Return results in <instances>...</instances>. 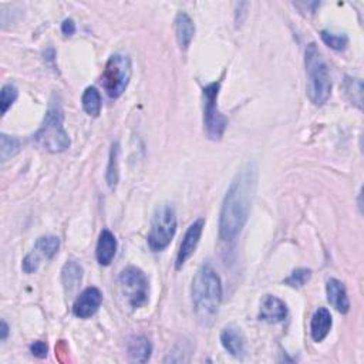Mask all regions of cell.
I'll use <instances>...</instances> for the list:
<instances>
[{
	"label": "cell",
	"mask_w": 364,
	"mask_h": 364,
	"mask_svg": "<svg viewBox=\"0 0 364 364\" xmlns=\"http://www.w3.org/2000/svg\"><path fill=\"white\" fill-rule=\"evenodd\" d=\"M329 303L340 313L346 314L350 310V301L345 285L337 279H330L326 285Z\"/></svg>",
	"instance_id": "9a60e30c"
},
{
	"label": "cell",
	"mask_w": 364,
	"mask_h": 364,
	"mask_svg": "<svg viewBox=\"0 0 364 364\" xmlns=\"http://www.w3.org/2000/svg\"><path fill=\"white\" fill-rule=\"evenodd\" d=\"M8 336H9V326L5 320H2V323H0V340L5 341Z\"/></svg>",
	"instance_id": "83f0119b"
},
{
	"label": "cell",
	"mask_w": 364,
	"mask_h": 364,
	"mask_svg": "<svg viewBox=\"0 0 364 364\" xmlns=\"http://www.w3.org/2000/svg\"><path fill=\"white\" fill-rule=\"evenodd\" d=\"M221 343L224 349L233 357L241 358L246 353V341L245 336L239 328L229 325L225 326L221 332Z\"/></svg>",
	"instance_id": "4fadbf2b"
},
{
	"label": "cell",
	"mask_w": 364,
	"mask_h": 364,
	"mask_svg": "<svg viewBox=\"0 0 364 364\" xmlns=\"http://www.w3.org/2000/svg\"><path fill=\"white\" fill-rule=\"evenodd\" d=\"M131 60L124 53L113 54L105 64L103 74L104 90L111 98H118L131 78Z\"/></svg>",
	"instance_id": "8992f818"
},
{
	"label": "cell",
	"mask_w": 364,
	"mask_h": 364,
	"mask_svg": "<svg viewBox=\"0 0 364 364\" xmlns=\"http://www.w3.org/2000/svg\"><path fill=\"white\" fill-rule=\"evenodd\" d=\"M308 73V96L314 105H323L332 94V77L328 63L314 43L306 47L305 53Z\"/></svg>",
	"instance_id": "3957f363"
},
{
	"label": "cell",
	"mask_w": 364,
	"mask_h": 364,
	"mask_svg": "<svg viewBox=\"0 0 364 364\" xmlns=\"http://www.w3.org/2000/svg\"><path fill=\"white\" fill-rule=\"evenodd\" d=\"M312 277V270L306 269V268H299L296 270H293L290 273V276L285 281L286 285H289L290 288L299 289V288H303Z\"/></svg>",
	"instance_id": "d4e9b609"
},
{
	"label": "cell",
	"mask_w": 364,
	"mask_h": 364,
	"mask_svg": "<svg viewBox=\"0 0 364 364\" xmlns=\"http://www.w3.org/2000/svg\"><path fill=\"white\" fill-rule=\"evenodd\" d=\"M103 302V295L97 288L84 289L73 305V313L76 317L89 319L97 313Z\"/></svg>",
	"instance_id": "8fae6325"
},
{
	"label": "cell",
	"mask_w": 364,
	"mask_h": 364,
	"mask_svg": "<svg viewBox=\"0 0 364 364\" xmlns=\"http://www.w3.org/2000/svg\"><path fill=\"white\" fill-rule=\"evenodd\" d=\"M118 154H120V145L118 142H114L111 145L110 151V160L109 167H107V182H109L110 188H116L118 182Z\"/></svg>",
	"instance_id": "44dd1931"
},
{
	"label": "cell",
	"mask_w": 364,
	"mask_h": 364,
	"mask_svg": "<svg viewBox=\"0 0 364 364\" xmlns=\"http://www.w3.org/2000/svg\"><path fill=\"white\" fill-rule=\"evenodd\" d=\"M192 305L200 323L212 325L222 302L221 277L209 264L202 265L192 281Z\"/></svg>",
	"instance_id": "7a4b0ae2"
},
{
	"label": "cell",
	"mask_w": 364,
	"mask_h": 364,
	"mask_svg": "<svg viewBox=\"0 0 364 364\" xmlns=\"http://www.w3.org/2000/svg\"><path fill=\"white\" fill-rule=\"evenodd\" d=\"M117 252V239L114 237V233L110 232L109 229H104L100 233V238L97 242V249H96V256L97 261L101 266H109Z\"/></svg>",
	"instance_id": "5bb4252c"
},
{
	"label": "cell",
	"mask_w": 364,
	"mask_h": 364,
	"mask_svg": "<svg viewBox=\"0 0 364 364\" xmlns=\"http://www.w3.org/2000/svg\"><path fill=\"white\" fill-rule=\"evenodd\" d=\"M60 249V239L57 237H53V235H49V237H41L37 239L33 252H30L26 258L23 259V264H21V268L26 273H34L39 266L41 259H53L57 255Z\"/></svg>",
	"instance_id": "9c48e42d"
},
{
	"label": "cell",
	"mask_w": 364,
	"mask_h": 364,
	"mask_svg": "<svg viewBox=\"0 0 364 364\" xmlns=\"http://www.w3.org/2000/svg\"><path fill=\"white\" fill-rule=\"evenodd\" d=\"M64 114L58 101L52 100L39 131L34 134V141L52 154L64 153L70 147V137L64 130Z\"/></svg>",
	"instance_id": "277c9868"
},
{
	"label": "cell",
	"mask_w": 364,
	"mask_h": 364,
	"mask_svg": "<svg viewBox=\"0 0 364 364\" xmlns=\"http://www.w3.org/2000/svg\"><path fill=\"white\" fill-rule=\"evenodd\" d=\"M61 32L66 36H73L76 33V25L72 19H66L61 25Z\"/></svg>",
	"instance_id": "4316f807"
},
{
	"label": "cell",
	"mask_w": 364,
	"mask_h": 364,
	"mask_svg": "<svg viewBox=\"0 0 364 364\" xmlns=\"http://www.w3.org/2000/svg\"><path fill=\"white\" fill-rule=\"evenodd\" d=\"M30 352L37 358H45L47 356L49 347H47V345L45 343V341L37 340V341H34V343L30 345Z\"/></svg>",
	"instance_id": "484cf974"
},
{
	"label": "cell",
	"mask_w": 364,
	"mask_h": 364,
	"mask_svg": "<svg viewBox=\"0 0 364 364\" xmlns=\"http://www.w3.org/2000/svg\"><path fill=\"white\" fill-rule=\"evenodd\" d=\"M19 97V90L13 84H5L0 92V109H2V114H6L8 110L13 105V103Z\"/></svg>",
	"instance_id": "cb8c5ba5"
},
{
	"label": "cell",
	"mask_w": 364,
	"mask_h": 364,
	"mask_svg": "<svg viewBox=\"0 0 364 364\" xmlns=\"http://www.w3.org/2000/svg\"><path fill=\"white\" fill-rule=\"evenodd\" d=\"M258 185V167L245 164L231 182L220 213V238L233 241L248 222L250 205Z\"/></svg>",
	"instance_id": "6da1fadb"
},
{
	"label": "cell",
	"mask_w": 364,
	"mask_h": 364,
	"mask_svg": "<svg viewBox=\"0 0 364 364\" xmlns=\"http://www.w3.org/2000/svg\"><path fill=\"white\" fill-rule=\"evenodd\" d=\"M81 279H83V268L77 262L69 261L63 266L61 282L67 295H72L77 290L78 285L81 283Z\"/></svg>",
	"instance_id": "d6986e66"
},
{
	"label": "cell",
	"mask_w": 364,
	"mask_h": 364,
	"mask_svg": "<svg viewBox=\"0 0 364 364\" xmlns=\"http://www.w3.org/2000/svg\"><path fill=\"white\" fill-rule=\"evenodd\" d=\"M320 36H322V40L325 41V45H328L330 49L333 50H337V52H341L345 50L347 46H349V37L343 33H333V32H329V30H323L322 33H320Z\"/></svg>",
	"instance_id": "603a6c76"
},
{
	"label": "cell",
	"mask_w": 364,
	"mask_h": 364,
	"mask_svg": "<svg viewBox=\"0 0 364 364\" xmlns=\"http://www.w3.org/2000/svg\"><path fill=\"white\" fill-rule=\"evenodd\" d=\"M204 226H205V220L200 218L195 222H192L189 225V228L186 229V232L184 235V239H182L181 246H180V250H178V255H177L175 268L178 270L185 265V262L191 258L192 253L195 252V249L200 244V239H201Z\"/></svg>",
	"instance_id": "30bf717a"
},
{
	"label": "cell",
	"mask_w": 364,
	"mask_h": 364,
	"mask_svg": "<svg viewBox=\"0 0 364 364\" xmlns=\"http://www.w3.org/2000/svg\"><path fill=\"white\" fill-rule=\"evenodd\" d=\"M333 326L332 314L326 308H319L310 322V334L314 341H323Z\"/></svg>",
	"instance_id": "2e32d148"
},
{
	"label": "cell",
	"mask_w": 364,
	"mask_h": 364,
	"mask_svg": "<svg viewBox=\"0 0 364 364\" xmlns=\"http://www.w3.org/2000/svg\"><path fill=\"white\" fill-rule=\"evenodd\" d=\"M221 84L222 81L220 80L204 87V125L208 137L215 141L222 138L228 125V118L218 109Z\"/></svg>",
	"instance_id": "52a82bcc"
},
{
	"label": "cell",
	"mask_w": 364,
	"mask_h": 364,
	"mask_svg": "<svg viewBox=\"0 0 364 364\" xmlns=\"http://www.w3.org/2000/svg\"><path fill=\"white\" fill-rule=\"evenodd\" d=\"M153 346L145 336H136L128 341V356L134 363H147L151 357Z\"/></svg>",
	"instance_id": "ac0fdd59"
},
{
	"label": "cell",
	"mask_w": 364,
	"mask_h": 364,
	"mask_svg": "<svg viewBox=\"0 0 364 364\" xmlns=\"http://www.w3.org/2000/svg\"><path fill=\"white\" fill-rule=\"evenodd\" d=\"M288 317V308L279 297L268 295L264 297L259 310V320L270 325L281 323Z\"/></svg>",
	"instance_id": "7c38bea8"
},
{
	"label": "cell",
	"mask_w": 364,
	"mask_h": 364,
	"mask_svg": "<svg viewBox=\"0 0 364 364\" xmlns=\"http://www.w3.org/2000/svg\"><path fill=\"white\" fill-rule=\"evenodd\" d=\"M174 23H175L174 28H175V36H177L178 45L181 50H186L195 34L194 20H192L186 13L181 12L177 14Z\"/></svg>",
	"instance_id": "e0dca14e"
},
{
	"label": "cell",
	"mask_w": 364,
	"mask_h": 364,
	"mask_svg": "<svg viewBox=\"0 0 364 364\" xmlns=\"http://www.w3.org/2000/svg\"><path fill=\"white\" fill-rule=\"evenodd\" d=\"M81 104L90 117H98L101 113V96L96 87H87L83 93Z\"/></svg>",
	"instance_id": "ffe728a7"
},
{
	"label": "cell",
	"mask_w": 364,
	"mask_h": 364,
	"mask_svg": "<svg viewBox=\"0 0 364 364\" xmlns=\"http://www.w3.org/2000/svg\"><path fill=\"white\" fill-rule=\"evenodd\" d=\"M20 149V141L16 137L2 134L0 136V158L2 161H8L12 157H14Z\"/></svg>",
	"instance_id": "7402d4cb"
},
{
	"label": "cell",
	"mask_w": 364,
	"mask_h": 364,
	"mask_svg": "<svg viewBox=\"0 0 364 364\" xmlns=\"http://www.w3.org/2000/svg\"><path fill=\"white\" fill-rule=\"evenodd\" d=\"M177 232V215L175 209L165 204L161 205L156 213L151 222V229L148 233V245L154 252H161L168 245L171 241L174 239Z\"/></svg>",
	"instance_id": "5b68a950"
},
{
	"label": "cell",
	"mask_w": 364,
	"mask_h": 364,
	"mask_svg": "<svg viewBox=\"0 0 364 364\" xmlns=\"http://www.w3.org/2000/svg\"><path fill=\"white\" fill-rule=\"evenodd\" d=\"M122 295L131 308H142L148 302L149 283L145 273L137 266H128L120 273Z\"/></svg>",
	"instance_id": "ba28073f"
}]
</instances>
